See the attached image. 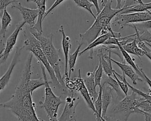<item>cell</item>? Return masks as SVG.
<instances>
[{"label": "cell", "instance_id": "obj_17", "mask_svg": "<svg viewBox=\"0 0 151 121\" xmlns=\"http://www.w3.org/2000/svg\"><path fill=\"white\" fill-rule=\"evenodd\" d=\"M84 82L94 103L99 94V93L96 91V86L94 81V70L93 72H88L87 73L86 77L84 79Z\"/></svg>", "mask_w": 151, "mask_h": 121}, {"label": "cell", "instance_id": "obj_7", "mask_svg": "<svg viewBox=\"0 0 151 121\" xmlns=\"http://www.w3.org/2000/svg\"><path fill=\"white\" fill-rule=\"evenodd\" d=\"M115 21L120 26V29L130 24L144 22L151 20V11L145 12H136L128 14H118L114 19Z\"/></svg>", "mask_w": 151, "mask_h": 121}, {"label": "cell", "instance_id": "obj_46", "mask_svg": "<svg viewBox=\"0 0 151 121\" xmlns=\"http://www.w3.org/2000/svg\"><path fill=\"white\" fill-rule=\"evenodd\" d=\"M145 44H146L147 45H148V46L151 48V44H150V43H149V42H145Z\"/></svg>", "mask_w": 151, "mask_h": 121}, {"label": "cell", "instance_id": "obj_32", "mask_svg": "<svg viewBox=\"0 0 151 121\" xmlns=\"http://www.w3.org/2000/svg\"><path fill=\"white\" fill-rule=\"evenodd\" d=\"M143 2L142 1V0H126L122 8H123L124 9H125L126 8H127L128 7L135 5L136 4H142Z\"/></svg>", "mask_w": 151, "mask_h": 121}, {"label": "cell", "instance_id": "obj_20", "mask_svg": "<svg viewBox=\"0 0 151 121\" xmlns=\"http://www.w3.org/2000/svg\"><path fill=\"white\" fill-rule=\"evenodd\" d=\"M122 47L127 53L137 56L140 60V57L145 55V51L139 47L137 42L134 38L130 42L122 46Z\"/></svg>", "mask_w": 151, "mask_h": 121}, {"label": "cell", "instance_id": "obj_3", "mask_svg": "<svg viewBox=\"0 0 151 121\" xmlns=\"http://www.w3.org/2000/svg\"><path fill=\"white\" fill-rule=\"evenodd\" d=\"M30 32L40 42L42 50L50 64L53 68L60 84L63 87L67 89L65 86L63 77H62L60 72V49L56 48L53 44L52 33H51L48 36H44L42 34L38 32L34 28H30Z\"/></svg>", "mask_w": 151, "mask_h": 121}, {"label": "cell", "instance_id": "obj_44", "mask_svg": "<svg viewBox=\"0 0 151 121\" xmlns=\"http://www.w3.org/2000/svg\"><path fill=\"white\" fill-rule=\"evenodd\" d=\"M107 1L108 0H102L101 1V5H102V6H104L107 3Z\"/></svg>", "mask_w": 151, "mask_h": 121}, {"label": "cell", "instance_id": "obj_16", "mask_svg": "<svg viewBox=\"0 0 151 121\" xmlns=\"http://www.w3.org/2000/svg\"><path fill=\"white\" fill-rule=\"evenodd\" d=\"M109 51V55H106L103 53L102 48L99 50L98 57L101 63L103 71L107 76H111L113 75L112 62L111 61V51L110 50H105Z\"/></svg>", "mask_w": 151, "mask_h": 121}, {"label": "cell", "instance_id": "obj_9", "mask_svg": "<svg viewBox=\"0 0 151 121\" xmlns=\"http://www.w3.org/2000/svg\"><path fill=\"white\" fill-rule=\"evenodd\" d=\"M73 81L75 85V91H78L80 93L81 96L83 97V99L86 103L87 106L93 112L95 115L96 112L94 107V105L89 94V93L84 84V80L81 77L80 69H78V76L76 77H74Z\"/></svg>", "mask_w": 151, "mask_h": 121}, {"label": "cell", "instance_id": "obj_48", "mask_svg": "<svg viewBox=\"0 0 151 121\" xmlns=\"http://www.w3.org/2000/svg\"><path fill=\"white\" fill-rule=\"evenodd\" d=\"M0 21H1V19H0Z\"/></svg>", "mask_w": 151, "mask_h": 121}, {"label": "cell", "instance_id": "obj_6", "mask_svg": "<svg viewBox=\"0 0 151 121\" xmlns=\"http://www.w3.org/2000/svg\"><path fill=\"white\" fill-rule=\"evenodd\" d=\"M137 96L136 93L132 91L130 95L125 96L114 108V113L120 115L121 121H127L132 113H136L145 115V113L138 107L142 97L139 98Z\"/></svg>", "mask_w": 151, "mask_h": 121}, {"label": "cell", "instance_id": "obj_27", "mask_svg": "<svg viewBox=\"0 0 151 121\" xmlns=\"http://www.w3.org/2000/svg\"><path fill=\"white\" fill-rule=\"evenodd\" d=\"M73 1L76 3V4L78 6L81 7V8L86 9V11H87L93 16V17L94 19L96 18V16L94 14V13L93 12V11L91 10V8L94 5L89 1H88V0H73Z\"/></svg>", "mask_w": 151, "mask_h": 121}, {"label": "cell", "instance_id": "obj_41", "mask_svg": "<svg viewBox=\"0 0 151 121\" xmlns=\"http://www.w3.org/2000/svg\"><path fill=\"white\" fill-rule=\"evenodd\" d=\"M5 45L4 44V42H2V40L1 39H0V51L1 50H4L5 48Z\"/></svg>", "mask_w": 151, "mask_h": 121}, {"label": "cell", "instance_id": "obj_39", "mask_svg": "<svg viewBox=\"0 0 151 121\" xmlns=\"http://www.w3.org/2000/svg\"><path fill=\"white\" fill-rule=\"evenodd\" d=\"M122 0H116L117 1V4H116V6L115 9H122Z\"/></svg>", "mask_w": 151, "mask_h": 121}, {"label": "cell", "instance_id": "obj_47", "mask_svg": "<svg viewBox=\"0 0 151 121\" xmlns=\"http://www.w3.org/2000/svg\"><path fill=\"white\" fill-rule=\"evenodd\" d=\"M18 121H21V120H19V119H18Z\"/></svg>", "mask_w": 151, "mask_h": 121}, {"label": "cell", "instance_id": "obj_34", "mask_svg": "<svg viewBox=\"0 0 151 121\" xmlns=\"http://www.w3.org/2000/svg\"><path fill=\"white\" fill-rule=\"evenodd\" d=\"M64 0H55L54 1V2L53 3V4L51 6V7L45 12V14L44 15V19L58 5H59L61 2H63Z\"/></svg>", "mask_w": 151, "mask_h": 121}, {"label": "cell", "instance_id": "obj_5", "mask_svg": "<svg viewBox=\"0 0 151 121\" xmlns=\"http://www.w3.org/2000/svg\"><path fill=\"white\" fill-rule=\"evenodd\" d=\"M42 70L43 78L45 81V99L43 102H40V107L45 110L47 114V117L50 121H59L57 118V112L59 106L63 102L61 97L57 96L52 91L50 86V83L47 78L45 72V67L40 63Z\"/></svg>", "mask_w": 151, "mask_h": 121}, {"label": "cell", "instance_id": "obj_45", "mask_svg": "<svg viewBox=\"0 0 151 121\" xmlns=\"http://www.w3.org/2000/svg\"><path fill=\"white\" fill-rule=\"evenodd\" d=\"M4 50H1V51H0V61H1V58H2V53H3Z\"/></svg>", "mask_w": 151, "mask_h": 121}, {"label": "cell", "instance_id": "obj_36", "mask_svg": "<svg viewBox=\"0 0 151 121\" xmlns=\"http://www.w3.org/2000/svg\"><path fill=\"white\" fill-rule=\"evenodd\" d=\"M89 1L92 3L93 4V5L94 6L96 11H97V14H99L101 11L100 9V7H99V2H98V0H89Z\"/></svg>", "mask_w": 151, "mask_h": 121}, {"label": "cell", "instance_id": "obj_21", "mask_svg": "<svg viewBox=\"0 0 151 121\" xmlns=\"http://www.w3.org/2000/svg\"><path fill=\"white\" fill-rule=\"evenodd\" d=\"M12 21V18L10 14L8 12L6 8L3 10V14L1 18V27L0 29V39L4 38L5 37V34L8 28Z\"/></svg>", "mask_w": 151, "mask_h": 121}, {"label": "cell", "instance_id": "obj_43", "mask_svg": "<svg viewBox=\"0 0 151 121\" xmlns=\"http://www.w3.org/2000/svg\"><path fill=\"white\" fill-rule=\"evenodd\" d=\"M41 0H27V2H33L37 4Z\"/></svg>", "mask_w": 151, "mask_h": 121}, {"label": "cell", "instance_id": "obj_14", "mask_svg": "<svg viewBox=\"0 0 151 121\" xmlns=\"http://www.w3.org/2000/svg\"><path fill=\"white\" fill-rule=\"evenodd\" d=\"M59 32L62 35V48L64 52V59H65V68H64V76L65 77H68V55H69V50L71 47V44L70 42V38L67 36L64 31V27L61 25L58 29Z\"/></svg>", "mask_w": 151, "mask_h": 121}, {"label": "cell", "instance_id": "obj_13", "mask_svg": "<svg viewBox=\"0 0 151 121\" xmlns=\"http://www.w3.org/2000/svg\"><path fill=\"white\" fill-rule=\"evenodd\" d=\"M23 48L24 47H17L14 55L9 66L8 70L6 71L5 74L0 78V91L3 90L6 86V85L8 84L11 77V74L14 69V67L19 61V56L21 55V53Z\"/></svg>", "mask_w": 151, "mask_h": 121}, {"label": "cell", "instance_id": "obj_31", "mask_svg": "<svg viewBox=\"0 0 151 121\" xmlns=\"http://www.w3.org/2000/svg\"><path fill=\"white\" fill-rule=\"evenodd\" d=\"M138 107L145 113H145H147L151 115V104L146 102L143 97L141 98Z\"/></svg>", "mask_w": 151, "mask_h": 121}, {"label": "cell", "instance_id": "obj_19", "mask_svg": "<svg viewBox=\"0 0 151 121\" xmlns=\"http://www.w3.org/2000/svg\"><path fill=\"white\" fill-rule=\"evenodd\" d=\"M47 0H41L37 4L38 7V17L37 19V22L35 24L34 28L35 30H37L38 32L42 34V22L44 19V17L45 14V3Z\"/></svg>", "mask_w": 151, "mask_h": 121}, {"label": "cell", "instance_id": "obj_28", "mask_svg": "<svg viewBox=\"0 0 151 121\" xmlns=\"http://www.w3.org/2000/svg\"><path fill=\"white\" fill-rule=\"evenodd\" d=\"M45 85V81L44 78L43 79L39 78L37 79H30L28 83V87L31 94H32V93L35 90H36L40 87H41Z\"/></svg>", "mask_w": 151, "mask_h": 121}, {"label": "cell", "instance_id": "obj_40", "mask_svg": "<svg viewBox=\"0 0 151 121\" xmlns=\"http://www.w3.org/2000/svg\"><path fill=\"white\" fill-rule=\"evenodd\" d=\"M144 116L145 117V121H151V115L147 113H145Z\"/></svg>", "mask_w": 151, "mask_h": 121}, {"label": "cell", "instance_id": "obj_35", "mask_svg": "<svg viewBox=\"0 0 151 121\" xmlns=\"http://www.w3.org/2000/svg\"><path fill=\"white\" fill-rule=\"evenodd\" d=\"M140 72L142 73V75H143V79L145 80V81L147 83V84L149 85V88H150V91H151V80L146 75V74L145 73V72L143 71V69L140 68H139Z\"/></svg>", "mask_w": 151, "mask_h": 121}, {"label": "cell", "instance_id": "obj_2", "mask_svg": "<svg viewBox=\"0 0 151 121\" xmlns=\"http://www.w3.org/2000/svg\"><path fill=\"white\" fill-rule=\"evenodd\" d=\"M112 0H108L107 3L103 6L100 12L97 14L96 18L91 26L84 33H80V42L83 44L87 43L89 45L99 35L107 34L113 31L110 22L111 20L118 14L124 10L122 8L120 9H113L111 8Z\"/></svg>", "mask_w": 151, "mask_h": 121}, {"label": "cell", "instance_id": "obj_33", "mask_svg": "<svg viewBox=\"0 0 151 121\" xmlns=\"http://www.w3.org/2000/svg\"><path fill=\"white\" fill-rule=\"evenodd\" d=\"M16 2H17L16 0H0V11L4 10L9 4Z\"/></svg>", "mask_w": 151, "mask_h": 121}, {"label": "cell", "instance_id": "obj_22", "mask_svg": "<svg viewBox=\"0 0 151 121\" xmlns=\"http://www.w3.org/2000/svg\"><path fill=\"white\" fill-rule=\"evenodd\" d=\"M99 87L98 97L94 102V107L96 113L95 115L96 117V121H104V119L102 117V89L103 86L101 84Z\"/></svg>", "mask_w": 151, "mask_h": 121}, {"label": "cell", "instance_id": "obj_23", "mask_svg": "<svg viewBox=\"0 0 151 121\" xmlns=\"http://www.w3.org/2000/svg\"><path fill=\"white\" fill-rule=\"evenodd\" d=\"M82 44L80 43L79 45L76 48V50L73 53L69 54L68 55V77L70 79V76L71 75V73L74 72L75 69V65L76 63V60L77 58V57L78 56L80 50L82 46Z\"/></svg>", "mask_w": 151, "mask_h": 121}, {"label": "cell", "instance_id": "obj_8", "mask_svg": "<svg viewBox=\"0 0 151 121\" xmlns=\"http://www.w3.org/2000/svg\"><path fill=\"white\" fill-rule=\"evenodd\" d=\"M80 102V97L76 91H68L63 112L58 118L59 121H76V109Z\"/></svg>", "mask_w": 151, "mask_h": 121}, {"label": "cell", "instance_id": "obj_11", "mask_svg": "<svg viewBox=\"0 0 151 121\" xmlns=\"http://www.w3.org/2000/svg\"><path fill=\"white\" fill-rule=\"evenodd\" d=\"M25 24V22L24 21H22L17 24L15 29L14 30L13 32L10 35V36L8 38V39L6 40L5 48L2 53V57L0 61L4 62L8 58L10 53L14 48V47L17 42L19 33Z\"/></svg>", "mask_w": 151, "mask_h": 121}, {"label": "cell", "instance_id": "obj_10", "mask_svg": "<svg viewBox=\"0 0 151 121\" xmlns=\"http://www.w3.org/2000/svg\"><path fill=\"white\" fill-rule=\"evenodd\" d=\"M12 8H15L18 10L21 14L23 21L27 24L29 28H32L35 26L38 17V9H31L25 8L21 4L20 2H16L15 4L11 6Z\"/></svg>", "mask_w": 151, "mask_h": 121}, {"label": "cell", "instance_id": "obj_42", "mask_svg": "<svg viewBox=\"0 0 151 121\" xmlns=\"http://www.w3.org/2000/svg\"><path fill=\"white\" fill-rule=\"evenodd\" d=\"M145 55L151 61V51H147V52H145Z\"/></svg>", "mask_w": 151, "mask_h": 121}, {"label": "cell", "instance_id": "obj_4", "mask_svg": "<svg viewBox=\"0 0 151 121\" xmlns=\"http://www.w3.org/2000/svg\"><path fill=\"white\" fill-rule=\"evenodd\" d=\"M24 48L25 47L27 50L29 51L33 55H34L38 60L40 63L42 64L46 70L48 71L52 83H53L56 86L58 87L60 89H61L63 93L67 94L68 93V89L64 88L60 84L58 80L57 79L55 72L50 64L48 60L47 59L44 53H43L41 44L40 42L36 39L31 34V35L27 37L24 42Z\"/></svg>", "mask_w": 151, "mask_h": 121}, {"label": "cell", "instance_id": "obj_18", "mask_svg": "<svg viewBox=\"0 0 151 121\" xmlns=\"http://www.w3.org/2000/svg\"><path fill=\"white\" fill-rule=\"evenodd\" d=\"M102 89V115L103 118L106 116L107 108L112 100V88L106 84L103 83Z\"/></svg>", "mask_w": 151, "mask_h": 121}, {"label": "cell", "instance_id": "obj_26", "mask_svg": "<svg viewBox=\"0 0 151 121\" xmlns=\"http://www.w3.org/2000/svg\"><path fill=\"white\" fill-rule=\"evenodd\" d=\"M120 49V51L122 53V54L123 55V58L124 59V61H126L127 63V64L130 65L134 70V71H136V73L141 77L143 78V75H142V73L140 72L139 68L140 67H138L136 64L134 62L133 60L132 59V58L130 57V55H129V54L128 53H127L124 49L122 47V46L121 45H117Z\"/></svg>", "mask_w": 151, "mask_h": 121}, {"label": "cell", "instance_id": "obj_12", "mask_svg": "<svg viewBox=\"0 0 151 121\" xmlns=\"http://www.w3.org/2000/svg\"><path fill=\"white\" fill-rule=\"evenodd\" d=\"M120 38L121 37V34L120 32H114V31H111V32H109L107 34H103V35H100V36H99L97 38H96L92 42H91L89 45H88V46L84 48L83 51H80L78 55L80 56L81 55L83 54H84L85 52H86L88 50H90V55H89V58L91 59H93V49L94 48L101 45V44H104V43L107 40H108L109 38Z\"/></svg>", "mask_w": 151, "mask_h": 121}, {"label": "cell", "instance_id": "obj_15", "mask_svg": "<svg viewBox=\"0 0 151 121\" xmlns=\"http://www.w3.org/2000/svg\"><path fill=\"white\" fill-rule=\"evenodd\" d=\"M111 61L112 63H114L117 66H118L120 67V68L122 70L123 73L127 76L132 80L133 84L134 85L137 84V81H143V79L140 78V77L136 73L134 70L130 65L127 64L125 63L119 62L116 60H113L111 58Z\"/></svg>", "mask_w": 151, "mask_h": 121}, {"label": "cell", "instance_id": "obj_37", "mask_svg": "<svg viewBox=\"0 0 151 121\" xmlns=\"http://www.w3.org/2000/svg\"><path fill=\"white\" fill-rule=\"evenodd\" d=\"M140 25H142V26L146 30L151 29V20L142 22V24H140Z\"/></svg>", "mask_w": 151, "mask_h": 121}, {"label": "cell", "instance_id": "obj_38", "mask_svg": "<svg viewBox=\"0 0 151 121\" xmlns=\"http://www.w3.org/2000/svg\"><path fill=\"white\" fill-rule=\"evenodd\" d=\"M103 119L106 120V121H119V120H117L116 118L114 117H112L111 116H107L106 115L103 117Z\"/></svg>", "mask_w": 151, "mask_h": 121}, {"label": "cell", "instance_id": "obj_29", "mask_svg": "<svg viewBox=\"0 0 151 121\" xmlns=\"http://www.w3.org/2000/svg\"><path fill=\"white\" fill-rule=\"evenodd\" d=\"M103 75V68L100 60L99 59V64L94 69V81L96 86H100L101 85V81Z\"/></svg>", "mask_w": 151, "mask_h": 121}, {"label": "cell", "instance_id": "obj_25", "mask_svg": "<svg viewBox=\"0 0 151 121\" xmlns=\"http://www.w3.org/2000/svg\"><path fill=\"white\" fill-rule=\"evenodd\" d=\"M101 79H103L104 84L109 85L110 87L112 88L113 90H114L116 91L117 95V97H120L122 96V90L115 79H113L111 76H109L105 74L103 75Z\"/></svg>", "mask_w": 151, "mask_h": 121}, {"label": "cell", "instance_id": "obj_30", "mask_svg": "<svg viewBox=\"0 0 151 121\" xmlns=\"http://www.w3.org/2000/svg\"><path fill=\"white\" fill-rule=\"evenodd\" d=\"M126 83L127 85V86L132 90V91L136 93L138 96H140L142 97H143L146 102L151 104V93H146L143 92L142 91L132 86L127 81H126Z\"/></svg>", "mask_w": 151, "mask_h": 121}, {"label": "cell", "instance_id": "obj_24", "mask_svg": "<svg viewBox=\"0 0 151 121\" xmlns=\"http://www.w3.org/2000/svg\"><path fill=\"white\" fill-rule=\"evenodd\" d=\"M151 9V2L148 3H142L128 7L122 11L121 14H128L136 12H145Z\"/></svg>", "mask_w": 151, "mask_h": 121}, {"label": "cell", "instance_id": "obj_1", "mask_svg": "<svg viewBox=\"0 0 151 121\" xmlns=\"http://www.w3.org/2000/svg\"><path fill=\"white\" fill-rule=\"evenodd\" d=\"M32 53L27 58L22 74L15 90V93L6 102L0 103V107L14 113L21 121H40L37 115L35 103L32 102L28 83L32 74Z\"/></svg>", "mask_w": 151, "mask_h": 121}, {"label": "cell", "instance_id": "obj_49", "mask_svg": "<svg viewBox=\"0 0 151 121\" xmlns=\"http://www.w3.org/2000/svg\"><path fill=\"white\" fill-rule=\"evenodd\" d=\"M105 121H106V120H105Z\"/></svg>", "mask_w": 151, "mask_h": 121}]
</instances>
